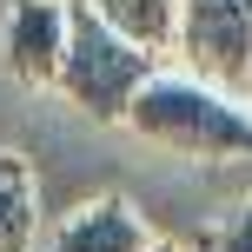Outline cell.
Listing matches in <instances>:
<instances>
[{"label":"cell","instance_id":"1","mask_svg":"<svg viewBox=\"0 0 252 252\" xmlns=\"http://www.w3.org/2000/svg\"><path fill=\"white\" fill-rule=\"evenodd\" d=\"M120 126H133L146 146L173 153V159H199V166L252 159V113L239 106V93L213 87L199 73H153L133 93Z\"/></svg>","mask_w":252,"mask_h":252},{"label":"cell","instance_id":"2","mask_svg":"<svg viewBox=\"0 0 252 252\" xmlns=\"http://www.w3.org/2000/svg\"><path fill=\"white\" fill-rule=\"evenodd\" d=\"M153 73H159V53H153V47L126 40L113 20H100V13L87 7V0H73V27H66L60 80H53V93H60L73 113L106 120V126L126 120L133 93L146 87Z\"/></svg>","mask_w":252,"mask_h":252},{"label":"cell","instance_id":"3","mask_svg":"<svg viewBox=\"0 0 252 252\" xmlns=\"http://www.w3.org/2000/svg\"><path fill=\"white\" fill-rule=\"evenodd\" d=\"M173 53L226 93L252 87V0H179Z\"/></svg>","mask_w":252,"mask_h":252},{"label":"cell","instance_id":"4","mask_svg":"<svg viewBox=\"0 0 252 252\" xmlns=\"http://www.w3.org/2000/svg\"><path fill=\"white\" fill-rule=\"evenodd\" d=\"M66 27H73V0H7L0 20V60L20 87H53L66 53Z\"/></svg>","mask_w":252,"mask_h":252},{"label":"cell","instance_id":"5","mask_svg":"<svg viewBox=\"0 0 252 252\" xmlns=\"http://www.w3.org/2000/svg\"><path fill=\"white\" fill-rule=\"evenodd\" d=\"M146 246H153L146 219H139L120 192L73 206V213L53 226V239H47V252H146Z\"/></svg>","mask_w":252,"mask_h":252},{"label":"cell","instance_id":"6","mask_svg":"<svg viewBox=\"0 0 252 252\" xmlns=\"http://www.w3.org/2000/svg\"><path fill=\"white\" fill-rule=\"evenodd\" d=\"M33 232H40L33 166H27L13 146H0V252H33Z\"/></svg>","mask_w":252,"mask_h":252},{"label":"cell","instance_id":"7","mask_svg":"<svg viewBox=\"0 0 252 252\" xmlns=\"http://www.w3.org/2000/svg\"><path fill=\"white\" fill-rule=\"evenodd\" d=\"M100 20H113L126 40L153 53H173V33H179V0H87Z\"/></svg>","mask_w":252,"mask_h":252},{"label":"cell","instance_id":"8","mask_svg":"<svg viewBox=\"0 0 252 252\" xmlns=\"http://www.w3.org/2000/svg\"><path fill=\"white\" fill-rule=\"evenodd\" d=\"M206 252H252V199L232 206V213L206 232Z\"/></svg>","mask_w":252,"mask_h":252},{"label":"cell","instance_id":"9","mask_svg":"<svg viewBox=\"0 0 252 252\" xmlns=\"http://www.w3.org/2000/svg\"><path fill=\"white\" fill-rule=\"evenodd\" d=\"M146 252H179V246H166V239H153V246H146Z\"/></svg>","mask_w":252,"mask_h":252}]
</instances>
